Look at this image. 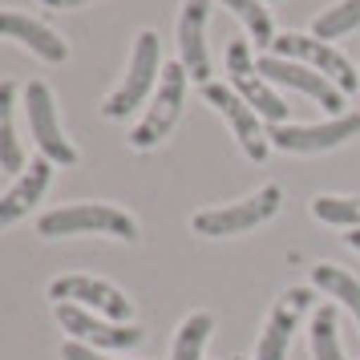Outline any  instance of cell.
Masks as SVG:
<instances>
[{"instance_id": "6da1fadb", "label": "cell", "mask_w": 360, "mask_h": 360, "mask_svg": "<svg viewBox=\"0 0 360 360\" xmlns=\"http://www.w3.org/2000/svg\"><path fill=\"white\" fill-rule=\"evenodd\" d=\"M37 235L61 239V235H110L122 243H138V219L114 202H69L37 219Z\"/></svg>"}, {"instance_id": "7a4b0ae2", "label": "cell", "mask_w": 360, "mask_h": 360, "mask_svg": "<svg viewBox=\"0 0 360 360\" xmlns=\"http://www.w3.org/2000/svg\"><path fill=\"white\" fill-rule=\"evenodd\" d=\"M158 77H162V49H158V33H154V29H142V33L134 37V53H130L126 82L101 101V117H110V122L130 117L142 101L154 98Z\"/></svg>"}, {"instance_id": "3957f363", "label": "cell", "mask_w": 360, "mask_h": 360, "mask_svg": "<svg viewBox=\"0 0 360 360\" xmlns=\"http://www.w3.org/2000/svg\"><path fill=\"white\" fill-rule=\"evenodd\" d=\"M186 85H191V73L182 69V61L162 65L158 89H154V98L146 105V117L130 130V146L138 154L154 150L158 142H166L174 134V126H179V117H182V105H186Z\"/></svg>"}, {"instance_id": "277c9868", "label": "cell", "mask_w": 360, "mask_h": 360, "mask_svg": "<svg viewBox=\"0 0 360 360\" xmlns=\"http://www.w3.org/2000/svg\"><path fill=\"white\" fill-rule=\"evenodd\" d=\"M279 207H283V191L276 182H267V186H259L255 195L239 198V202H223V207H211V211H198L191 219V227L202 239H227V235H243V231H255L259 223L276 219Z\"/></svg>"}, {"instance_id": "5b68a950", "label": "cell", "mask_w": 360, "mask_h": 360, "mask_svg": "<svg viewBox=\"0 0 360 360\" xmlns=\"http://www.w3.org/2000/svg\"><path fill=\"white\" fill-rule=\"evenodd\" d=\"M227 85L259 117H267L271 126H283L288 122V101L279 98L276 89H271V82L259 73L255 57H251V45H247L243 37H235L227 45Z\"/></svg>"}, {"instance_id": "8992f818", "label": "cell", "mask_w": 360, "mask_h": 360, "mask_svg": "<svg viewBox=\"0 0 360 360\" xmlns=\"http://www.w3.org/2000/svg\"><path fill=\"white\" fill-rule=\"evenodd\" d=\"M271 53H276V57H288V61H300V65H311L316 73H324L344 98L356 94L360 77H356V69H352V61H348L340 49H332L328 41H320V37H311V33H279L276 41H271Z\"/></svg>"}, {"instance_id": "52a82bcc", "label": "cell", "mask_w": 360, "mask_h": 360, "mask_svg": "<svg viewBox=\"0 0 360 360\" xmlns=\"http://www.w3.org/2000/svg\"><path fill=\"white\" fill-rule=\"evenodd\" d=\"M25 114H29V134L41 146V158H49L53 166H77V150L65 138L61 122H57V105H53V89L45 82L25 85Z\"/></svg>"}, {"instance_id": "ba28073f", "label": "cell", "mask_w": 360, "mask_h": 360, "mask_svg": "<svg viewBox=\"0 0 360 360\" xmlns=\"http://www.w3.org/2000/svg\"><path fill=\"white\" fill-rule=\"evenodd\" d=\"M360 134V114H340L328 117L320 126H267V142L283 154H324V150H336L344 142H352Z\"/></svg>"}, {"instance_id": "9c48e42d", "label": "cell", "mask_w": 360, "mask_h": 360, "mask_svg": "<svg viewBox=\"0 0 360 360\" xmlns=\"http://www.w3.org/2000/svg\"><path fill=\"white\" fill-rule=\"evenodd\" d=\"M49 300L57 304H77L85 311H101L110 316L114 324H130L134 316V300L122 288L105 283V279H94V276H61L49 283Z\"/></svg>"}, {"instance_id": "30bf717a", "label": "cell", "mask_w": 360, "mask_h": 360, "mask_svg": "<svg viewBox=\"0 0 360 360\" xmlns=\"http://www.w3.org/2000/svg\"><path fill=\"white\" fill-rule=\"evenodd\" d=\"M202 98H207V105H214L219 114L227 117V126L231 134L239 138V150H243L251 162H263L267 158V150H271V142H267V130L259 126V114L247 105L231 85L223 82H211V85H202Z\"/></svg>"}, {"instance_id": "8fae6325", "label": "cell", "mask_w": 360, "mask_h": 360, "mask_svg": "<svg viewBox=\"0 0 360 360\" xmlns=\"http://www.w3.org/2000/svg\"><path fill=\"white\" fill-rule=\"evenodd\" d=\"M255 65H259V73L267 77V82L288 85V89H295V94H304V98L320 101V105H324L332 117L344 114V94H340L332 82H328L324 73H316L311 65H300V61H288V57H276V53H263Z\"/></svg>"}, {"instance_id": "7c38bea8", "label": "cell", "mask_w": 360, "mask_h": 360, "mask_svg": "<svg viewBox=\"0 0 360 360\" xmlns=\"http://www.w3.org/2000/svg\"><path fill=\"white\" fill-rule=\"evenodd\" d=\"M57 324L69 332V340H82V344H89V348H110V352L138 348V344L146 340V332L138 324L94 320V311L77 308V304H57Z\"/></svg>"}, {"instance_id": "4fadbf2b", "label": "cell", "mask_w": 360, "mask_h": 360, "mask_svg": "<svg viewBox=\"0 0 360 360\" xmlns=\"http://www.w3.org/2000/svg\"><path fill=\"white\" fill-rule=\"evenodd\" d=\"M316 292L311 288H288V292L276 300V308L263 324L259 340H255V360H288V344H292V332L300 324V316L311 308Z\"/></svg>"}, {"instance_id": "5bb4252c", "label": "cell", "mask_w": 360, "mask_h": 360, "mask_svg": "<svg viewBox=\"0 0 360 360\" xmlns=\"http://www.w3.org/2000/svg\"><path fill=\"white\" fill-rule=\"evenodd\" d=\"M214 0H182L179 17V61L191 73V82L211 85V53H207V17Z\"/></svg>"}, {"instance_id": "9a60e30c", "label": "cell", "mask_w": 360, "mask_h": 360, "mask_svg": "<svg viewBox=\"0 0 360 360\" xmlns=\"http://www.w3.org/2000/svg\"><path fill=\"white\" fill-rule=\"evenodd\" d=\"M0 41H17L29 53H37L49 65H65L69 61V45L61 41V33H53L45 20L17 13V8H0Z\"/></svg>"}, {"instance_id": "2e32d148", "label": "cell", "mask_w": 360, "mask_h": 360, "mask_svg": "<svg viewBox=\"0 0 360 360\" xmlns=\"http://www.w3.org/2000/svg\"><path fill=\"white\" fill-rule=\"evenodd\" d=\"M49 179H53V162L49 158H33L25 166V174H17V182L0 195V227H13L17 219L33 211L41 195L49 191Z\"/></svg>"}, {"instance_id": "e0dca14e", "label": "cell", "mask_w": 360, "mask_h": 360, "mask_svg": "<svg viewBox=\"0 0 360 360\" xmlns=\"http://www.w3.org/2000/svg\"><path fill=\"white\" fill-rule=\"evenodd\" d=\"M13 114H17V85L0 82V170L25 174V150H20Z\"/></svg>"}, {"instance_id": "ac0fdd59", "label": "cell", "mask_w": 360, "mask_h": 360, "mask_svg": "<svg viewBox=\"0 0 360 360\" xmlns=\"http://www.w3.org/2000/svg\"><path fill=\"white\" fill-rule=\"evenodd\" d=\"M311 288L336 295L344 308L352 311V320L360 324V279L352 271H344L336 263H320V267H311Z\"/></svg>"}, {"instance_id": "d6986e66", "label": "cell", "mask_w": 360, "mask_h": 360, "mask_svg": "<svg viewBox=\"0 0 360 360\" xmlns=\"http://www.w3.org/2000/svg\"><path fill=\"white\" fill-rule=\"evenodd\" d=\"M214 332V316L211 311H195L179 324V336H174V352L170 360H202V348H207V336Z\"/></svg>"}, {"instance_id": "ffe728a7", "label": "cell", "mask_w": 360, "mask_h": 360, "mask_svg": "<svg viewBox=\"0 0 360 360\" xmlns=\"http://www.w3.org/2000/svg\"><path fill=\"white\" fill-rule=\"evenodd\" d=\"M311 219L344 227V231H356L360 227V195H316L311 198Z\"/></svg>"}, {"instance_id": "44dd1931", "label": "cell", "mask_w": 360, "mask_h": 360, "mask_svg": "<svg viewBox=\"0 0 360 360\" xmlns=\"http://www.w3.org/2000/svg\"><path fill=\"white\" fill-rule=\"evenodd\" d=\"M352 29H360V0H336L332 8H324L311 20V37H320V41L348 37Z\"/></svg>"}, {"instance_id": "7402d4cb", "label": "cell", "mask_w": 360, "mask_h": 360, "mask_svg": "<svg viewBox=\"0 0 360 360\" xmlns=\"http://www.w3.org/2000/svg\"><path fill=\"white\" fill-rule=\"evenodd\" d=\"M311 360H344V348H340V336H336V308L324 304V308L311 316Z\"/></svg>"}, {"instance_id": "603a6c76", "label": "cell", "mask_w": 360, "mask_h": 360, "mask_svg": "<svg viewBox=\"0 0 360 360\" xmlns=\"http://www.w3.org/2000/svg\"><path fill=\"white\" fill-rule=\"evenodd\" d=\"M214 4L231 8L235 17L243 20V29L251 33V41L271 49V41H276V29H271V13L263 8V0H214Z\"/></svg>"}, {"instance_id": "cb8c5ba5", "label": "cell", "mask_w": 360, "mask_h": 360, "mask_svg": "<svg viewBox=\"0 0 360 360\" xmlns=\"http://www.w3.org/2000/svg\"><path fill=\"white\" fill-rule=\"evenodd\" d=\"M61 356L65 360H114V356H101L98 348H89V344H82V340H65Z\"/></svg>"}, {"instance_id": "d4e9b609", "label": "cell", "mask_w": 360, "mask_h": 360, "mask_svg": "<svg viewBox=\"0 0 360 360\" xmlns=\"http://www.w3.org/2000/svg\"><path fill=\"white\" fill-rule=\"evenodd\" d=\"M49 8H82V4H89V0H45Z\"/></svg>"}, {"instance_id": "484cf974", "label": "cell", "mask_w": 360, "mask_h": 360, "mask_svg": "<svg viewBox=\"0 0 360 360\" xmlns=\"http://www.w3.org/2000/svg\"><path fill=\"white\" fill-rule=\"evenodd\" d=\"M344 243L352 247V251H360V227H356V231H348V235H344Z\"/></svg>"}, {"instance_id": "4316f807", "label": "cell", "mask_w": 360, "mask_h": 360, "mask_svg": "<svg viewBox=\"0 0 360 360\" xmlns=\"http://www.w3.org/2000/svg\"><path fill=\"white\" fill-rule=\"evenodd\" d=\"M263 4H276V0H263Z\"/></svg>"}, {"instance_id": "83f0119b", "label": "cell", "mask_w": 360, "mask_h": 360, "mask_svg": "<svg viewBox=\"0 0 360 360\" xmlns=\"http://www.w3.org/2000/svg\"><path fill=\"white\" fill-rule=\"evenodd\" d=\"M235 360H243V356H235Z\"/></svg>"}]
</instances>
